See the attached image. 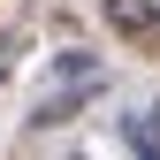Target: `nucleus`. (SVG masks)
<instances>
[{
    "instance_id": "nucleus-1",
    "label": "nucleus",
    "mask_w": 160,
    "mask_h": 160,
    "mask_svg": "<svg viewBox=\"0 0 160 160\" xmlns=\"http://www.w3.org/2000/svg\"><path fill=\"white\" fill-rule=\"evenodd\" d=\"M107 23L130 31V38H152L160 31V8H152V0H107Z\"/></svg>"
},
{
    "instance_id": "nucleus-2",
    "label": "nucleus",
    "mask_w": 160,
    "mask_h": 160,
    "mask_svg": "<svg viewBox=\"0 0 160 160\" xmlns=\"http://www.w3.org/2000/svg\"><path fill=\"white\" fill-rule=\"evenodd\" d=\"M122 137H130V152H137V160H160V137H152L145 122H137V114H130V122H122Z\"/></svg>"
}]
</instances>
